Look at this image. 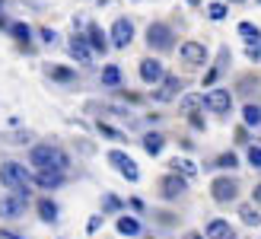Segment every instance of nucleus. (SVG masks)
I'll return each mask as SVG.
<instances>
[{
  "label": "nucleus",
  "instance_id": "nucleus-1",
  "mask_svg": "<svg viewBox=\"0 0 261 239\" xmlns=\"http://www.w3.org/2000/svg\"><path fill=\"white\" fill-rule=\"evenodd\" d=\"M29 163L38 169V172H64L67 169V153L61 147H51V144H38L29 153Z\"/></svg>",
  "mask_w": 261,
  "mask_h": 239
},
{
  "label": "nucleus",
  "instance_id": "nucleus-2",
  "mask_svg": "<svg viewBox=\"0 0 261 239\" xmlns=\"http://www.w3.org/2000/svg\"><path fill=\"white\" fill-rule=\"evenodd\" d=\"M0 182H4L13 195H25V198H29L32 176L25 172V166H19V163H4V166H0Z\"/></svg>",
  "mask_w": 261,
  "mask_h": 239
},
{
  "label": "nucleus",
  "instance_id": "nucleus-3",
  "mask_svg": "<svg viewBox=\"0 0 261 239\" xmlns=\"http://www.w3.org/2000/svg\"><path fill=\"white\" fill-rule=\"evenodd\" d=\"M109 163H112L115 169H118V172H121V176H124L127 182H137V179H140V169H137V163H134V159H130L127 153H121V150H112V153H109Z\"/></svg>",
  "mask_w": 261,
  "mask_h": 239
},
{
  "label": "nucleus",
  "instance_id": "nucleus-4",
  "mask_svg": "<svg viewBox=\"0 0 261 239\" xmlns=\"http://www.w3.org/2000/svg\"><path fill=\"white\" fill-rule=\"evenodd\" d=\"M147 42H150V48H156V51L172 48V29H169V26H163V22H153L150 29H147Z\"/></svg>",
  "mask_w": 261,
  "mask_h": 239
},
{
  "label": "nucleus",
  "instance_id": "nucleus-5",
  "mask_svg": "<svg viewBox=\"0 0 261 239\" xmlns=\"http://www.w3.org/2000/svg\"><path fill=\"white\" fill-rule=\"evenodd\" d=\"M211 192H214V198H217L220 204H226V201H232V198L239 195V185L232 182V179H226V176H220V179H214Z\"/></svg>",
  "mask_w": 261,
  "mask_h": 239
},
{
  "label": "nucleus",
  "instance_id": "nucleus-6",
  "mask_svg": "<svg viewBox=\"0 0 261 239\" xmlns=\"http://www.w3.org/2000/svg\"><path fill=\"white\" fill-rule=\"evenodd\" d=\"M204 105L211 112H217V115H223V112H229V105H232V96H229V89H211L204 96Z\"/></svg>",
  "mask_w": 261,
  "mask_h": 239
},
{
  "label": "nucleus",
  "instance_id": "nucleus-7",
  "mask_svg": "<svg viewBox=\"0 0 261 239\" xmlns=\"http://www.w3.org/2000/svg\"><path fill=\"white\" fill-rule=\"evenodd\" d=\"M25 201H29L25 195H10V198H4V201H0V217H7V220H16V217H22Z\"/></svg>",
  "mask_w": 261,
  "mask_h": 239
},
{
  "label": "nucleus",
  "instance_id": "nucleus-8",
  "mask_svg": "<svg viewBox=\"0 0 261 239\" xmlns=\"http://www.w3.org/2000/svg\"><path fill=\"white\" fill-rule=\"evenodd\" d=\"M140 80H143V83H163V80H166V70H163V64L156 61V58H147V61H140Z\"/></svg>",
  "mask_w": 261,
  "mask_h": 239
},
{
  "label": "nucleus",
  "instance_id": "nucleus-9",
  "mask_svg": "<svg viewBox=\"0 0 261 239\" xmlns=\"http://www.w3.org/2000/svg\"><path fill=\"white\" fill-rule=\"evenodd\" d=\"M130 38H134V26H130L127 19H115V26H112V45L115 48H127Z\"/></svg>",
  "mask_w": 261,
  "mask_h": 239
},
{
  "label": "nucleus",
  "instance_id": "nucleus-10",
  "mask_svg": "<svg viewBox=\"0 0 261 239\" xmlns=\"http://www.w3.org/2000/svg\"><path fill=\"white\" fill-rule=\"evenodd\" d=\"M178 92H181V80H178V77H166L163 86L153 92V99H156V102H172Z\"/></svg>",
  "mask_w": 261,
  "mask_h": 239
},
{
  "label": "nucleus",
  "instance_id": "nucleus-11",
  "mask_svg": "<svg viewBox=\"0 0 261 239\" xmlns=\"http://www.w3.org/2000/svg\"><path fill=\"white\" fill-rule=\"evenodd\" d=\"M181 61H185V64H194V67H198V64H204V61H207V48H204L201 42H185V45H181Z\"/></svg>",
  "mask_w": 261,
  "mask_h": 239
},
{
  "label": "nucleus",
  "instance_id": "nucleus-12",
  "mask_svg": "<svg viewBox=\"0 0 261 239\" xmlns=\"http://www.w3.org/2000/svg\"><path fill=\"white\" fill-rule=\"evenodd\" d=\"M185 188H188V182L181 176H166L160 182V195L163 198H178V195H185Z\"/></svg>",
  "mask_w": 261,
  "mask_h": 239
},
{
  "label": "nucleus",
  "instance_id": "nucleus-13",
  "mask_svg": "<svg viewBox=\"0 0 261 239\" xmlns=\"http://www.w3.org/2000/svg\"><path fill=\"white\" fill-rule=\"evenodd\" d=\"M70 55L76 58V64H89V61H93V51H89L86 38H80V35L70 38Z\"/></svg>",
  "mask_w": 261,
  "mask_h": 239
},
{
  "label": "nucleus",
  "instance_id": "nucleus-14",
  "mask_svg": "<svg viewBox=\"0 0 261 239\" xmlns=\"http://www.w3.org/2000/svg\"><path fill=\"white\" fill-rule=\"evenodd\" d=\"M207 239H236V236H232V227L226 220H211L207 223Z\"/></svg>",
  "mask_w": 261,
  "mask_h": 239
},
{
  "label": "nucleus",
  "instance_id": "nucleus-15",
  "mask_svg": "<svg viewBox=\"0 0 261 239\" xmlns=\"http://www.w3.org/2000/svg\"><path fill=\"white\" fill-rule=\"evenodd\" d=\"M239 217H242L245 227H261V214H258L252 204H242V207H239Z\"/></svg>",
  "mask_w": 261,
  "mask_h": 239
},
{
  "label": "nucleus",
  "instance_id": "nucleus-16",
  "mask_svg": "<svg viewBox=\"0 0 261 239\" xmlns=\"http://www.w3.org/2000/svg\"><path fill=\"white\" fill-rule=\"evenodd\" d=\"M61 182H64L61 172H38V179H35V185H42V188H58Z\"/></svg>",
  "mask_w": 261,
  "mask_h": 239
},
{
  "label": "nucleus",
  "instance_id": "nucleus-17",
  "mask_svg": "<svg viewBox=\"0 0 261 239\" xmlns=\"http://www.w3.org/2000/svg\"><path fill=\"white\" fill-rule=\"evenodd\" d=\"M163 144H166L163 134H147V137H143V150H147L150 156H156V153L163 150Z\"/></svg>",
  "mask_w": 261,
  "mask_h": 239
},
{
  "label": "nucleus",
  "instance_id": "nucleus-18",
  "mask_svg": "<svg viewBox=\"0 0 261 239\" xmlns=\"http://www.w3.org/2000/svg\"><path fill=\"white\" fill-rule=\"evenodd\" d=\"M242 118H245V125H249V128H258L261 125V105H245V109H242Z\"/></svg>",
  "mask_w": 261,
  "mask_h": 239
},
{
  "label": "nucleus",
  "instance_id": "nucleus-19",
  "mask_svg": "<svg viewBox=\"0 0 261 239\" xmlns=\"http://www.w3.org/2000/svg\"><path fill=\"white\" fill-rule=\"evenodd\" d=\"M89 45H93L96 51H102V55H106L109 42H106V35H102V29H99V26H89Z\"/></svg>",
  "mask_w": 261,
  "mask_h": 239
},
{
  "label": "nucleus",
  "instance_id": "nucleus-20",
  "mask_svg": "<svg viewBox=\"0 0 261 239\" xmlns=\"http://www.w3.org/2000/svg\"><path fill=\"white\" fill-rule=\"evenodd\" d=\"M178 105H181V112H185V115H194V112H198V105H204V96H198V92H191V96H185V99H181Z\"/></svg>",
  "mask_w": 261,
  "mask_h": 239
},
{
  "label": "nucleus",
  "instance_id": "nucleus-21",
  "mask_svg": "<svg viewBox=\"0 0 261 239\" xmlns=\"http://www.w3.org/2000/svg\"><path fill=\"white\" fill-rule=\"evenodd\" d=\"M38 217H42V220H55L58 217V204L48 201V198H42V201H38Z\"/></svg>",
  "mask_w": 261,
  "mask_h": 239
},
{
  "label": "nucleus",
  "instance_id": "nucleus-22",
  "mask_svg": "<svg viewBox=\"0 0 261 239\" xmlns=\"http://www.w3.org/2000/svg\"><path fill=\"white\" fill-rule=\"evenodd\" d=\"M118 233H124V236H137V233H140V223H137L134 217H118Z\"/></svg>",
  "mask_w": 261,
  "mask_h": 239
},
{
  "label": "nucleus",
  "instance_id": "nucleus-23",
  "mask_svg": "<svg viewBox=\"0 0 261 239\" xmlns=\"http://www.w3.org/2000/svg\"><path fill=\"white\" fill-rule=\"evenodd\" d=\"M102 83H106V86H118L121 83V70L115 67V64H109V67L102 70Z\"/></svg>",
  "mask_w": 261,
  "mask_h": 239
},
{
  "label": "nucleus",
  "instance_id": "nucleus-24",
  "mask_svg": "<svg viewBox=\"0 0 261 239\" xmlns=\"http://www.w3.org/2000/svg\"><path fill=\"white\" fill-rule=\"evenodd\" d=\"M239 35L249 38V42H258V38H261V32H258L255 22H239Z\"/></svg>",
  "mask_w": 261,
  "mask_h": 239
},
{
  "label": "nucleus",
  "instance_id": "nucleus-25",
  "mask_svg": "<svg viewBox=\"0 0 261 239\" xmlns=\"http://www.w3.org/2000/svg\"><path fill=\"white\" fill-rule=\"evenodd\" d=\"M229 61V51H223V55H220V64H217V67H211V70H207V77H204V86H211L214 83V80H217V74L220 70H223V64Z\"/></svg>",
  "mask_w": 261,
  "mask_h": 239
},
{
  "label": "nucleus",
  "instance_id": "nucleus-26",
  "mask_svg": "<svg viewBox=\"0 0 261 239\" xmlns=\"http://www.w3.org/2000/svg\"><path fill=\"white\" fill-rule=\"evenodd\" d=\"M172 169L181 172V176H194V172H198V166H194L191 159H172Z\"/></svg>",
  "mask_w": 261,
  "mask_h": 239
},
{
  "label": "nucleus",
  "instance_id": "nucleus-27",
  "mask_svg": "<svg viewBox=\"0 0 261 239\" xmlns=\"http://www.w3.org/2000/svg\"><path fill=\"white\" fill-rule=\"evenodd\" d=\"M10 32L16 35L19 42H29V35H32V32H29V26H25V22H13V26H10Z\"/></svg>",
  "mask_w": 261,
  "mask_h": 239
},
{
  "label": "nucleus",
  "instance_id": "nucleus-28",
  "mask_svg": "<svg viewBox=\"0 0 261 239\" xmlns=\"http://www.w3.org/2000/svg\"><path fill=\"white\" fill-rule=\"evenodd\" d=\"M55 80H61V83H67V80H73V70H67V67H51L48 70Z\"/></svg>",
  "mask_w": 261,
  "mask_h": 239
},
{
  "label": "nucleus",
  "instance_id": "nucleus-29",
  "mask_svg": "<svg viewBox=\"0 0 261 239\" xmlns=\"http://www.w3.org/2000/svg\"><path fill=\"white\" fill-rule=\"evenodd\" d=\"M207 16H211V19H223L226 16V4H211V7H207Z\"/></svg>",
  "mask_w": 261,
  "mask_h": 239
},
{
  "label": "nucleus",
  "instance_id": "nucleus-30",
  "mask_svg": "<svg viewBox=\"0 0 261 239\" xmlns=\"http://www.w3.org/2000/svg\"><path fill=\"white\" fill-rule=\"evenodd\" d=\"M245 55H249L252 61H261V38H258V42H249V48H245Z\"/></svg>",
  "mask_w": 261,
  "mask_h": 239
},
{
  "label": "nucleus",
  "instance_id": "nucleus-31",
  "mask_svg": "<svg viewBox=\"0 0 261 239\" xmlns=\"http://www.w3.org/2000/svg\"><path fill=\"white\" fill-rule=\"evenodd\" d=\"M249 163L255 169H261V147H249Z\"/></svg>",
  "mask_w": 261,
  "mask_h": 239
},
{
  "label": "nucleus",
  "instance_id": "nucleus-32",
  "mask_svg": "<svg viewBox=\"0 0 261 239\" xmlns=\"http://www.w3.org/2000/svg\"><path fill=\"white\" fill-rule=\"evenodd\" d=\"M99 131H102L106 137H112V140H121V137H124L121 131H115V128H109V125H99Z\"/></svg>",
  "mask_w": 261,
  "mask_h": 239
},
{
  "label": "nucleus",
  "instance_id": "nucleus-33",
  "mask_svg": "<svg viewBox=\"0 0 261 239\" xmlns=\"http://www.w3.org/2000/svg\"><path fill=\"white\" fill-rule=\"evenodd\" d=\"M217 163L223 166V169H232V166H236V156H232V153H226V156H220Z\"/></svg>",
  "mask_w": 261,
  "mask_h": 239
},
{
  "label": "nucleus",
  "instance_id": "nucleus-34",
  "mask_svg": "<svg viewBox=\"0 0 261 239\" xmlns=\"http://www.w3.org/2000/svg\"><path fill=\"white\" fill-rule=\"evenodd\" d=\"M118 207H121L118 198H115V195H106V210H118Z\"/></svg>",
  "mask_w": 261,
  "mask_h": 239
},
{
  "label": "nucleus",
  "instance_id": "nucleus-35",
  "mask_svg": "<svg viewBox=\"0 0 261 239\" xmlns=\"http://www.w3.org/2000/svg\"><path fill=\"white\" fill-rule=\"evenodd\" d=\"M99 227H102V217H89V223H86V230H89V233H96Z\"/></svg>",
  "mask_w": 261,
  "mask_h": 239
},
{
  "label": "nucleus",
  "instance_id": "nucleus-36",
  "mask_svg": "<svg viewBox=\"0 0 261 239\" xmlns=\"http://www.w3.org/2000/svg\"><path fill=\"white\" fill-rule=\"evenodd\" d=\"M42 38H45V42H55L58 35H55V29H42Z\"/></svg>",
  "mask_w": 261,
  "mask_h": 239
},
{
  "label": "nucleus",
  "instance_id": "nucleus-37",
  "mask_svg": "<svg viewBox=\"0 0 261 239\" xmlns=\"http://www.w3.org/2000/svg\"><path fill=\"white\" fill-rule=\"evenodd\" d=\"M0 239H22V236H16V233H10V230H0Z\"/></svg>",
  "mask_w": 261,
  "mask_h": 239
},
{
  "label": "nucleus",
  "instance_id": "nucleus-38",
  "mask_svg": "<svg viewBox=\"0 0 261 239\" xmlns=\"http://www.w3.org/2000/svg\"><path fill=\"white\" fill-rule=\"evenodd\" d=\"M255 201L261 204V185H255Z\"/></svg>",
  "mask_w": 261,
  "mask_h": 239
},
{
  "label": "nucleus",
  "instance_id": "nucleus-39",
  "mask_svg": "<svg viewBox=\"0 0 261 239\" xmlns=\"http://www.w3.org/2000/svg\"><path fill=\"white\" fill-rule=\"evenodd\" d=\"M188 4H201V0H188Z\"/></svg>",
  "mask_w": 261,
  "mask_h": 239
},
{
  "label": "nucleus",
  "instance_id": "nucleus-40",
  "mask_svg": "<svg viewBox=\"0 0 261 239\" xmlns=\"http://www.w3.org/2000/svg\"><path fill=\"white\" fill-rule=\"evenodd\" d=\"M232 4H242V0H232Z\"/></svg>",
  "mask_w": 261,
  "mask_h": 239
},
{
  "label": "nucleus",
  "instance_id": "nucleus-41",
  "mask_svg": "<svg viewBox=\"0 0 261 239\" xmlns=\"http://www.w3.org/2000/svg\"><path fill=\"white\" fill-rule=\"evenodd\" d=\"M191 239H201V236H191Z\"/></svg>",
  "mask_w": 261,
  "mask_h": 239
},
{
  "label": "nucleus",
  "instance_id": "nucleus-42",
  "mask_svg": "<svg viewBox=\"0 0 261 239\" xmlns=\"http://www.w3.org/2000/svg\"><path fill=\"white\" fill-rule=\"evenodd\" d=\"M99 4H102V0H99Z\"/></svg>",
  "mask_w": 261,
  "mask_h": 239
}]
</instances>
